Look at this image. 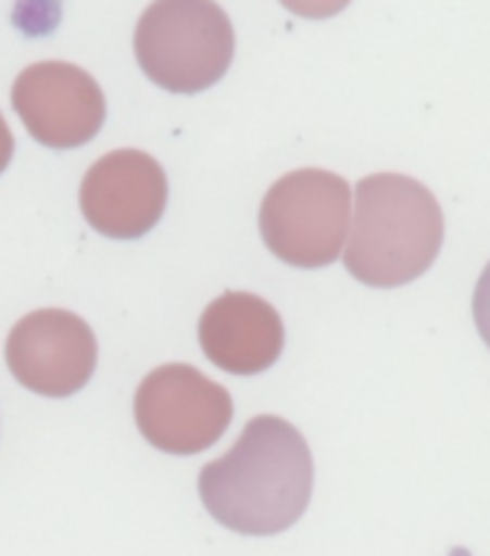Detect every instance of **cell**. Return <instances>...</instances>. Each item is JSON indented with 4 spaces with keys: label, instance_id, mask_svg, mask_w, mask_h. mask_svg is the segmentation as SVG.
I'll use <instances>...</instances> for the list:
<instances>
[{
    "label": "cell",
    "instance_id": "cell-1",
    "mask_svg": "<svg viewBox=\"0 0 490 556\" xmlns=\"http://www.w3.org/2000/svg\"><path fill=\"white\" fill-rule=\"evenodd\" d=\"M315 465L298 427L257 416L223 458L202 467V505L242 536H275L306 514Z\"/></svg>",
    "mask_w": 490,
    "mask_h": 556
},
{
    "label": "cell",
    "instance_id": "cell-8",
    "mask_svg": "<svg viewBox=\"0 0 490 556\" xmlns=\"http://www.w3.org/2000/svg\"><path fill=\"white\" fill-rule=\"evenodd\" d=\"M78 202L84 219L99 233L139 240L165 214V170L141 150H113L87 170Z\"/></svg>",
    "mask_w": 490,
    "mask_h": 556
},
{
    "label": "cell",
    "instance_id": "cell-7",
    "mask_svg": "<svg viewBox=\"0 0 490 556\" xmlns=\"http://www.w3.org/2000/svg\"><path fill=\"white\" fill-rule=\"evenodd\" d=\"M12 108L33 139L52 150H73L92 141L108 116L96 78L67 61L26 67L12 87Z\"/></svg>",
    "mask_w": 490,
    "mask_h": 556
},
{
    "label": "cell",
    "instance_id": "cell-11",
    "mask_svg": "<svg viewBox=\"0 0 490 556\" xmlns=\"http://www.w3.org/2000/svg\"><path fill=\"white\" fill-rule=\"evenodd\" d=\"M474 320L476 329L482 334V341L488 343L490 349V263L482 271L479 282H476V294H474Z\"/></svg>",
    "mask_w": 490,
    "mask_h": 556
},
{
    "label": "cell",
    "instance_id": "cell-5",
    "mask_svg": "<svg viewBox=\"0 0 490 556\" xmlns=\"http://www.w3.org/2000/svg\"><path fill=\"white\" fill-rule=\"evenodd\" d=\"M134 409L145 441L171 456L209 450L234 418L228 390L188 364L153 369L136 390Z\"/></svg>",
    "mask_w": 490,
    "mask_h": 556
},
{
    "label": "cell",
    "instance_id": "cell-4",
    "mask_svg": "<svg viewBox=\"0 0 490 556\" xmlns=\"http://www.w3.org/2000/svg\"><path fill=\"white\" fill-rule=\"evenodd\" d=\"M350 211L347 179L321 167L291 170L260 205V237L286 266L324 268L341 257Z\"/></svg>",
    "mask_w": 490,
    "mask_h": 556
},
{
    "label": "cell",
    "instance_id": "cell-6",
    "mask_svg": "<svg viewBox=\"0 0 490 556\" xmlns=\"http://www.w3.org/2000/svg\"><path fill=\"white\" fill-rule=\"evenodd\" d=\"M96 334L73 312L38 308L21 317L7 338V364L17 383L47 399H67L96 372Z\"/></svg>",
    "mask_w": 490,
    "mask_h": 556
},
{
    "label": "cell",
    "instance_id": "cell-3",
    "mask_svg": "<svg viewBox=\"0 0 490 556\" xmlns=\"http://www.w3.org/2000/svg\"><path fill=\"white\" fill-rule=\"evenodd\" d=\"M136 61L167 92L214 87L234 61V26L214 0H153L134 35Z\"/></svg>",
    "mask_w": 490,
    "mask_h": 556
},
{
    "label": "cell",
    "instance_id": "cell-2",
    "mask_svg": "<svg viewBox=\"0 0 490 556\" xmlns=\"http://www.w3.org/2000/svg\"><path fill=\"white\" fill-rule=\"evenodd\" d=\"M444 242V216L422 182L373 174L355 188V219L343 263L373 289H399L430 271Z\"/></svg>",
    "mask_w": 490,
    "mask_h": 556
},
{
    "label": "cell",
    "instance_id": "cell-12",
    "mask_svg": "<svg viewBox=\"0 0 490 556\" xmlns=\"http://www.w3.org/2000/svg\"><path fill=\"white\" fill-rule=\"evenodd\" d=\"M12 153H15V139H12V130H9L7 118L0 113V174H3L9 167V162H12Z\"/></svg>",
    "mask_w": 490,
    "mask_h": 556
},
{
    "label": "cell",
    "instance_id": "cell-9",
    "mask_svg": "<svg viewBox=\"0 0 490 556\" xmlns=\"http://www.w3.org/2000/svg\"><path fill=\"white\" fill-rule=\"evenodd\" d=\"M200 343L223 372L257 375L277 364L286 332L268 300L249 291H225L202 312Z\"/></svg>",
    "mask_w": 490,
    "mask_h": 556
},
{
    "label": "cell",
    "instance_id": "cell-10",
    "mask_svg": "<svg viewBox=\"0 0 490 556\" xmlns=\"http://www.w3.org/2000/svg\"><path fill=\"white\" fill-rule=\"evenodd\" d=\"M291 15L309 17V21H324L350 7L352 0H280Z\"/></svg>",
    "mask_w": 490,
    "mask_h": 556
}]
</instances>
